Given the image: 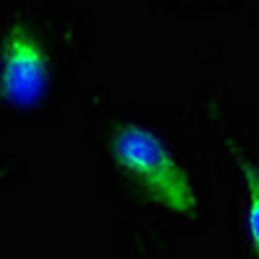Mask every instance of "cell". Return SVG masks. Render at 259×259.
Wrapping results in <instances>:
<instances>
[{
	"mask_svg": "<svg viewBox=\"0 0 259 259\" xmlns=\"http://www.w3.org/2000/svg\"><path fill=\"white\" fill-rule=\"evenodd\" d=\"M228 148H231V156H233L236 166L241 168V179L246 187V228H249V239L259 254V168L244 153H239L231 140H228Z\"/></svg>",
	"mask_w": 259,
	"mask_h": 259,
	"instance_id": "3957f363",
	"label": "cell"
},
{
	"mask_svg": "<svg viewBox=\"0 0 259 259\" xmlns=\"http://www.w3.org/2000/svg\"><path fill=\"white\" fill-rule=\"evenodd\" d=\"M112 153L156 205L177 215H192L197 210V194L187 174L153 130L143 124L119 127L112 138Z\"/></svg>",
	"mask_w": 259,
	"mask_h": 259,
	"instance_id": "6da1fadb",
	"label": "cell"
},
{
	"mask_svg": "<svg viewBox=\"0 0 259 259\" xmlns=\"http://www.w3.org/2000/svg\"><path fill=\"white\" fill-rule=\"evenodd\" d=\"M50 83V65L41 45L24 26H13L0 50V96L11 106L29 109L41 101Z\"/></svg>",
	"mask_w": 259,
	"mask_h": 259,
	"instance_id": "7a4b0ae2",
	"label": "cell"
}]
</instances>
